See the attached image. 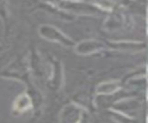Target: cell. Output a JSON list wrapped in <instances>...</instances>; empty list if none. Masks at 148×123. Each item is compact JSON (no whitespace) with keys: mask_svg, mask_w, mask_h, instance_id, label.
<instances>
[{"mask_svg":"<svg viewBox=\"0 0 148 123\" xmlns=\"http://www.w3.org/2000/svg\"><path fill=\"white\" fill-rule=\"evenodd\" d=\"M42 30H45V33H43L45 36V38L52 39V40H57V41H62L64 44H71V40L66 39L65 36L62 33H60L58 30H56L53 26H42Z\"/></svg>","mask_w":148,"mask_h":123,"instance_id":"6da1fadb","label":"cell"}]
</instances>
